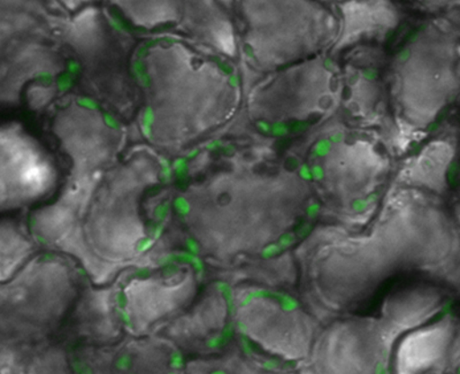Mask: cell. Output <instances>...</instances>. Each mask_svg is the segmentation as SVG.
Here are the masks:
<instances>
[{
	"instance_id": "cell-11",
	"label": "cell",
	"mask_w": 460,
	"mask_h": 374,
	"mask_svg": "<svg viewBox=\"0 0 460 374\" xmlns=\"http://www.w3.org/2000/svg\"><path fill=\"white\" fill-rule=\"evenodd\" d=\"M443 306V293L431 283L400 288L385 299L380 322L390 340L431 322Z\"/></svg>"
},
{
	"instance_id": "cell-3",
	"label": "cell",
	"mask_w": 460,
	"mask_h": 374,
	"mask_svg": "<svg viewBox=\"0 0 460 374\" xmlns=\"http://www.w3.org/2000/svg\"><path fill=\"white\" fill-rule=\"evenodd\" d=\"M158 160L146 150L134 152L114 167L94 191L84 232L93 252L106 262H125L146 237L142 201L160 183Z\"/></svg>"
},
{
	"instance_id": "cell-12",
	"label": "cell",
	"mask_w": 460,
	"mask_h": 374,
	"mask_svg": "<svg viewBox=\"0 0 460 374\" xmlns=\"http://www.w3.org/2000/svg\"><path fill=\"white\" fill-rule=\"evenodd\" d=\"M228 316V304L224 296L217 290L208 291L187 316L172 325L175 333L172 335L188 343H204L223 332Z\"/></svg>"
},
{
	"instance_id": "cell-6",
	"label": "cell",
	"mask_w": 460,
	"mask_h": 374,
	"mask_svg": "<svg viewBox=\"0 0 460 374\" xmlns=\"http://www.w3.org/2000/svg\"><path fill=\"white\" fill-rule=\"evenodd\" d=\"M57 168L50 156L18 125L0 133V197L3 209L22 208L55 189Z\"/></svg>"
},
{
	"instance_id": "cell-13",
	"label": "cell",
	"mask_w": 460,
	"mask_h": 374,
	"mask_svg": "<svg viewBox=\"0 0 460 374\" xmlns=\"http://www.w3.org/2000/svg\"><path fill=\"white\" fill-rule=\"evenodd\" d=\"M31 244L14 224H2V281L19 272L20 265L31 252Z\"/></svg>"
},
{
	"instance_id": "cell-9",
	"label": "cell",
	"mask_w": 460,
	"mask_h": 374,
	"mask_svg": "<svg viewBox=\"0 0 460 374\" xmlns=\"http://www.w3.org/2000/svg\"><path fill=\"white\" fill-rule=\"evenodd\" d=\"M55 131L64 151L71 156L76 174L86 175L108 165L118 149L119 135L106 126L100 114L79 106L58 115Z\"/></svg>"
},
{
	"instance_id": "cell-2",
	"label": "cell",
	"mask_w": 460,
	"mask_h": 374,
	"mask_svg": "<svg viewBox=\"0 0 460 374\" xmlns=\"http://www.w3.org/2000/svg\"><path fill=\"white\" fill-rule=\"evenodd\" d=\"M146 120L151 141L178 149L208 134L226 119L199 96L203 65L181 44L160 43L146 58Z\"/></svg>"
},
{
	"instance_id": "cell-1",
	"label": "cell",
	"mask_w": 460,
	"mask_h": 374,
	"mask_svg": "<svg viewBox=\"0 0 460 374\" xmlns=\"http://www.w3.org/2000/svg\"><path fill=\"white\" fill-rule=\"evenodd\" d=\"M278 176L244 170L223 172L189 187L188 226L212 256L259 252L289 227L293 197L281 195Z\"/></svg>"
},
{
	"instance_id": "cell-4",
	"label": "cell",
	"mask_w": 460,
	"mask_h": 374,
	"mask_svg": "<svg viewBox=\"0 0 460 374\" xmlns=\"http://www.w3.org/2000/svg\"><path fill=\"white\" fill-rule=\"evenodd\" d=\"M3 283L2 331L14 338L50 334L75 301L71 272L63 261L36 258Z\"/></svg>"
},
{
	"instance_id": "cell-8",
	"label": "cell",
	"mask_w": 460,
	"mask_h": 374,
	"mask_svg": "<svg viewBox=\"0 0 460 374\" xmlns=\"http://www.w3.org/2000/svg\"><path fill=\"white\" fill-rule=\"evenodd\" d=\"M194 270L182 265L171 272L137 279L125 288L126 314L131 331L142 334L194 302Z\"/></svg>"
},
{
	"instance_id": "cell-10",
	"label": "cell",
	"mask_w": 460,
	"mask_h": 374,
	"mask_svg": "<svg viewBox=\"0 0 460 374\" xmlns=\"http://www.w3.org/2000/svg\"><path fill=\"white\" fill-rule=\"evenodd\" d=\"M457 341L451 316L426 323L402 335L394 348V370L397 373H424L445 363Z\"/></svg>"
},
{
	"instance_id": "cell-5",
	"label": "cell",
	"mask_w": 460,
	"mask_h": 374,
	"mask_svg": "<svg viewBox=\"0 0 460 374\" xmlns=\"http://www.w3.org/2000/svg\"><path fill=\"white\" fill-rule=\"evenodd\" d=\"M238 330L270 355L299 361L315 343V324L295 303L274 295L252 296L237 309Z\"/></svg>"
},
{
	"instance_id": "cell-7",
	"label": "cell",
	"mask_w": 460,
	"mask_h": 374,
	"mask_svg": "<svg viewBox=\"0 0 460 374\" xmlns=\"http://www.w3.org/2000/svg\"><path fill=\"white\" fill-rule=\"evenodd\" d=\"M392 345L380 319H345L320 335L311 355L316 371L322 373H374L385 363Z\"/></svg>"
}]
</instances>
